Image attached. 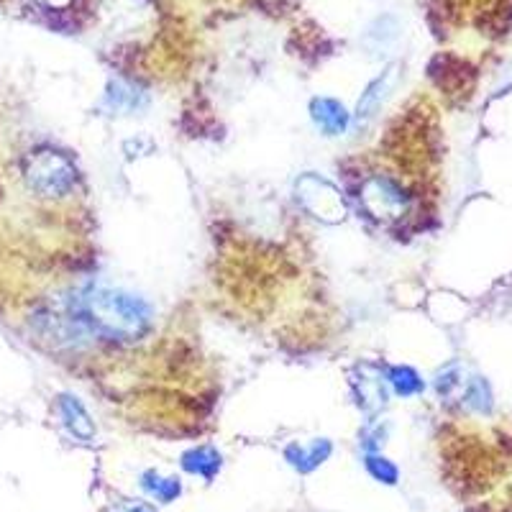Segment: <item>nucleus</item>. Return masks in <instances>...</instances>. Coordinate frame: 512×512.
<instances>
[{
	"label": "nucleus",
	"mask_w": 512,
	"mask_h": 512,
	"mask_svg": "<svg viewBox=\"0 0 512 512\" xmlns=\"http://www.w3.org/2000/svg\"><path fill=\"white\" fill-rule=\"evenodd\" d=\"M88 310L105 331L126 338L141 336L149 326V318H152L149 305L141 297L131 295L126 290H111V287L90 292Z\"/></svg>",
	"instance_id": "nucleus-1"
},
{
	"label": "nucleus",
	"mask_w": 512,
	"mask_h": 512,
	"mask_svg": "<svg viewBox=\"0 0 512 512\" xmlns=\"http://www.w3.org/2000/svg\"><path fill=\"white\" fill-rule=\"evenodd\" d=\"M26 185L41 198H62L75 187L77 169L70 159L59 152H36L26 159Z\"/></svg>",
	"instance_id": "nucleus-2"
},
{
	"label": "nucleus",
	"mask_w": 512,
	"mask_h": 512,
	"mask_svg": "<svg viewBox=\"0 0 512 512\" xmlns=\"http://www.w3.org/2000/svg\"><path fill=\"white\" fill-rule=\"evenodd\" d=\"M295 192L297 203L303 205L315 221L336 226V223H344L346 216H349L344 198H341V190L333 182H328L326 177L303 175L297 180Z\"/></svg>",
	"instance_id": "nucleus-3"
},
{
	"label": "nucleus",
	"mask_w": 512,
	"mask_h": 512,
	"mask_svg": "<svg viewBox=\"0 0 512 512\" xmlns=\"http://www.w3.org/2000/svg\"><path fill=\"white\" fill-rule=\"evenodd\" d=\"M361 203L377 221H400L410 208L408 192L387 177H372V180L364 182Z\"/></svg>",
	"instance_id": "nucleus-4"
},
{
	"label": "nucleus",
	"mask_w": 512,
	"mask_h": 512,
	"mask_svg": "<svg viewBox=\"0 0 512 512\" xmlns=\"http://www.w3.org/2000/svg\"><path fill=\"white\" fill-rule=\"evenodd\" d=\"M103 24L113 36H134L152 21V8L146 0H105Z\"/></svg>",
	"instance_id": "nucleus-5"
},
{
	"label": "nucleus",
	"mask_w": 512,
	"mask_h": 512,
	"mask_svg": "<svg viewBox=\"0 0 512 512\" xmlns=\"http://www.w3.org/2000/svg\"><path fill=\"white\" fill-rule=\"evenodd\" d=\"M310 118L326 136H341L349 128V111L333 98H315L310 103Z\"/></svg>",
	"instance_id": "nucleus-6"
},
{
	"label": "nucleus",
	"mask_w": 512,
	"mask_h": 512,
	"mask_svg": "<svg viewBox=\"0 0 512 512\" xmlns=\"http://www.w3.org/2000/svg\"><path fill=\"white\" fill-rule=\"evenodd\" d=\"M331 451V441L318 438V441L308 443V446H305V443H290V446L285 448V459L290 461L292 469H297L300 474H310L331 456Z\"/></svg>",
	"instance_id": "nucleus-7"
},
{
	"label": "nucleus",
	"mask_w": 512,
	"mask_h": 512,
	"mask_svg": "<svg viewBox=\"0 0 512 512\" xmlns=\"http://www.w3.org/2000/svg\"><path fill=\"white\" fill-rule=\"evenodd\" d=\"M57 408H59V415H62L64 425H67V431H70L72 436L80 438V441H93L95 425H93V420H90L85 405H82L75 395L59 397Z\"/></svg>",
	"instance_id": "nucleus-8"
},
{
	"label": "nucleus",
	"mask_w": 512,
	"mask_h": 512,
	"mask_svg": "<svg viewBox=\"0 0 512 512\" xmlns=\"http://www.w3.org/2000/svg\"><path fill=\"white\" fill-rule=\"evenodd\" d=\"M356 395H359V405L369 413L384 408L387 405V384H384L382 374L372 367H359V377L354 379Z\"/></svg>",
	"instance_id": "nucleus-9"
},
{
	"label": "nucleus",
	"mask_w": 512,
	"mask_h": 512,
	"mask_svg": "<svg viewBox=\"0 0 512 512\" xmlns=\"http://www.w3.org/2000/svg\"><path fill=\"white\" fill-rule=\"evenodd\" d=\"M395 77H397V67L392 64V67H387L377 80L369 82L367 90L361 93L359 105H356V118H359V121H367V118H372L374 113L379 111V105L384 103V98H387V93H390Z\"/></svg>",
	"instance_id": "nucleus-10"
},
{
	"label": "nucleus",
	"mask_w": 512,
	"mask_h": 512,
	"mask_svg": "<svg viewBox=\"0 0 512 512\" xmlns=\"http://www.w3.org/2000/svg\"><path fill=\"white\" fill-rule=\"evenodd\" d=\"M182 469L195 477H203V479H213L221 469V454H218L213 446H198V448H190L182 454Z\"/></svg>",
	"instance_id": "nucleus-11"
},
{
	"label": "nucleus",
	"mask_w": 512,
	"mask_h": 512,
	"mask_svg": "<svg viewBox=\"0 0 512 512\" xmlns=\"http://www.w3.org/2000/svg\"><path fill=\"white\" fill-rule=\"evenodd\" d=\"M141 487H144L146 492H149V495H152L154 500H159V502L177 500V497H180V492H182L180 479L164 477V474L154 472V469H152V472L141 474Z\"/></svg>",
	"instance_id": "nucleus-12"
},
{
	"label": "nucleus",
	"mask_w": 512,
	"mask_h": 512,
	"mask_svg": "<svg viewBox=\"0 0 512 512\" xmlns=\"http://www.w3.org/2000/svg\"><path fill=\"white\" fill-rule=\"evenodd\" d=\"M105 100L111 105L113 111H139L141 103H144V95L139 93L136 88L126 85V82H111V88L105 93Z\"/></svg>",
	"instance_id": "nucleus-13"
},
{
	"label": "nucleus",
	"mask_w": 512,
	"mask_h": 512,
	"mask_svg": "<svg viewBox=\"0 0 512 512\" xmlns=\"http://www.w3.org/2000/svg\"><path fill=\"white\" fill-rule=\"evenodd\" d=\"M387 382L392 384V390L402 397L418 395L423 390V379L418 377V372L410 367H392L390 374H387Z\"/></svg>",
	"instance_id": "nucleus-14"
},
{
	"label": "nucleus",
	"mask_w": 512,
	"mask_h": 512,
	"mask_svg": "<svg viewBox=\"0 0 512 512\" xmlns=\"http://www.w3.org/2000/svg\"><path fill=\"white\" fill-rule=\"evenodd\" d=\"M367 469H369V474H372V477L382 484H397V479H400V469H397L390 459H384V456L369 454Z\"/></svg>",
	"instance_id": "nucleus-15"
},
{
	"label": "nucleus",
	"mask_w": 512,
	"mask_h": 512,
	"mask_svg": "<svg viewBox=\"0 0 512 512\" xmlns=\"http://www.w3.org/2000/svg\"><path fill=\"white\" fill-rule=\"evenodd\" d=\"M116 512H154V510L149 505H144V502L128 500V502H123V505H118Z\"/></svg>",
	"instance_id": "nucleus-16"
},
{
	"label": "nucleus",
	"mask_w": 512,
	"mask_h": 512,
	"mask_svg": "<svg viewBox=\"0 0 512 512\" xmlns=\"http://www.w3.org/2000/svg\"><path fill=\"white\" fill-rule=\"evenodd\" d=\"M36 3H41V6H47V8H67L72 0H36Z\"/></svg>",
	"instance_id": "nucleus-17"
}]
</instances>
